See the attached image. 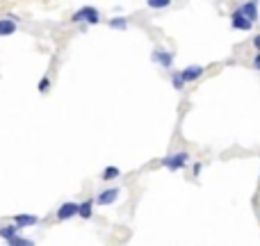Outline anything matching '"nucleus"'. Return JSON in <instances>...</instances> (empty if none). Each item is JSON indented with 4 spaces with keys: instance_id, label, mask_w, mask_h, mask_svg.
<instances>
[{
    "instance_id": "4",
    "label": "nucleus",
    "mask_w": 260,
    "mask_h": 246,
    "mask_svg": "<svg viewBox=\"0 0 260 246\" xmlns=\"http://www.w3.org/2000/svg\"><path fill=\"white\" fill-rule=\"evenodd\" d=\"M237 12L244 14L251 23H256V21L260 19V9H258V0H247V2H242L240 7H237Z\"/></svg>"
},
{
    "instance_id": "9",
    "label": "nucleus",
    "mask_w": 260,
    "mask_h": 246,
    "mask_svg": "<svg viewBox=\"0 0 260 246\" xmlns=\"http://www.w3.org/2000/svg\"><path fill=\"white\" fill-rule=\"evenodd\" d=\"M39 224V217L37 214H16L14 217V226L19 228H30V226H37Z\"/></svg>"
},
{
    "instance_id": "15",
    "label": "nucleus",
    "mask_w": 260,
    "mask_h": 246,
    "mask_svg": "<svg viewBox=\"0 0 260 246\" xmlns=\"http://www.w3.org/2000/svg\"><path fill=\"white\" fill-rule=\"evenodd\" d=\"M187 82L183 80V75H180V71H176V73H171V87L176 89V91H180V89H185Z\"/></svg>"
},
{
    "instance_id": "18",
    "label": "nucleus",
    "mask_w": 260,
    "mask_h": 246,
    "mask_svg": "<svg viewBox=\"0 0 260 246\" xmlns=\"http://www.w3.org/2000/svg\"><path fill=\"white\" fill-rule=\"evenodd\" d=\"M48 89H50V80H48V78H41V80H39V91L46 93Z\"/></svg>"
},
{
    "instance_id": "7",
    "label": "nucleus",
    "mask_w": 260,
    "mask_h": 246,
    "mask_svg": "<svg viewBox=\"0 0 260 246\" xmlns=\"http://www.w3.org/2000/svg\"><path fill=\"white\" fill-rule=\"evenodd\" d=\"M119 194H121L119 187H110V189H103V192L96 196V203H98V205H112L114 201L119 199Z\"/></svg>"
},
{
    "instance_id": "10",
    "label": "nucleus",
    "mask_w": 260,
    "mask_h": 246,
    "mask_svg": "<svg viewBox=\"0 0 260 246\" xmlns=\"http://www.w3.org/2000/svg\"><path fill=\"white\" fill-rule=\"evenodd\" d=\"M78 217H82V219H92L94 217V201L92 199L78 203Z\"/></svg>"
},
{
    "instance_id": "2",
    "label": "nucleus",
    "mask_w": 260,
    "mask_h": 246,
    "mask_svg": "<svg viewBox=\"0 0 260 246\" xmlns=\"http://www.w3.org/2000/svg\"><path fill=\"white\" fill-rule=\"evenodd\" d=\"M187 162H189V155H187L185 151H180V153H173V155L162 157L160 164L165 166V169H169V171H180L183 166H187Z\"/></svg>"
},
{
    "instance_id": "6",
    "label": "nucleus",
    "mask_w": 260,
    "mask_h": 246,
    "mask_svg": "<svg viewBox=\"0 0 260 246\" xmlns=\"http://www.w3.org/2000/svg\"><path fill=\"white\" fill-rule=\"evenodd\" d=\"M73 217H78V203L67 201V203H62L57 207V219L60 221H69V219H73Z\"/></svg>"
},
{
    "instance_id": "14",
    "label": "nucleus",
    "mask_w": 260,
    "mask_h": 246,
    "mask_svg": "<svg viewBox=\"0 0 260 246\" xmlns=\"http://www.w3.org/2000/svg\"><path fill=\"white\" fill-rule=\"evenodd\" d=\"M119 176H121L119 166H105V171H103L100 180H114V178H119Z\"/></svg>"
},
{
    "instance_id": "1",
    "label": "nucleus",
    "mask_w": 260,
    "mask_h": 246,
    "mask_svg": "<svg viewBox=\"0 0 260 246\" xmlns=\"http://www.w3.org/2000/svg\"><path fill=\"white\" fill-rule=\"evenodd\" d=\"M71 21H73V23H89V25H96V23H100V14L96 7L85 5L71 16Z\"/></svg>"
},
{
    "instance_id": "17",
    "label": "nucleus",
    "mask_w": 260,
    "mask_h": 246,
    "mask_svg": "<svg viewBox=\"0 0 260 246\" xmlns=\"http://www.w3.org/2000/svg\"><path fill=\"white\" fill-rule=\"evenodd\" d=\"M9 244H14V246H32L34 242L32 240H25V237H19V235H16V237H14Z\"/></svg>"
},
{
    "instance_id": "16",
    "label": "nucleus",
    "mask_w": 260,
    "mask_h": 246,
    "mask_svg": "<svg viewBox=\"0 0 260 246\" xmlns=\"http://www.w3.org/2000/svg\"><path fill=\"white\" fill-rule=\"evenodd\" d=\"M146 5L151 9H165V7L171 5V0H146Z\"/></svg>"
},
{
    "instance_id": "12",
    "label": "nucleus",
    "mask_w": 260,
    "mask_h": 246,
    "mask_svg": "<svg viewBox=\"0 0 260 246\" xmlns=\"http://www.w3.org/2000/svg\"><path fill=\"white\" fill-rule=\"evenodd\" d=\"M16 235H19V228H16V226H2V228H0V237L7 240V242H12Z\"/></svg>"
},
{
    "instance_id": "11",
    "label": "nucleus",
    "mask_w": 260,
    "mask_h": 246,
    "mask_svg": "<svg viewBox=\"0 0 260 246\" xmlns=\"http://www.w3.org/2000/svg\"><path fill=\"white\" fill-rule=\"evenodd\" d=\"M16 32V21L14 19H0V37H9Z\"/></svg>"
},
{
    "instance_id": "13",
    "label": "nucleus",
    "mask_w": 260,
    "mask_h": 246,
    "mask_svg": "<svg viewBox=\"0 0 260 246\" xmlns=\"http://www.w3.org/2000/svg\"><path fill=\"white\" fill-rule=\"evenodd\" d=\"M110 27H112V30H128V19L114 16V19H110Z\"/></svg>"
},
{
    "instance_id": "19",
    "label": "nucleus",
    "mask_w": 260,
    "mask_h": 246,
    "mask_svg": "<svg viewBox=\"0 0 260 246\" xmlns=\"http://www.w3.org/2000/svg\"><path fill=\"white\" fill-rule=\"evenodd\" d=\"M254 68H256V71H260V50L256 53V57H254Z\"/></svg>"
},
{
    "instance_id": "5",
    "label": "nucleus",
    "mask_w": 260,
    "mask_h": 246,
    "mask_svg": "<svg viewBox=\"0 0 260 246\" xmlns=\"http://www.w3.org/2000/svg\"><path fill=\"white\" fill-rule=\"evenodd\" d=\"M231 27H233V30H242V32H249V30L254 27V23H251L244 14H240L235 9V12L231 14Z\"/></svg>"
},
{
    "instance_id": "20",
    "label": "nucleus",
    "mask_w": 260,
    "mask_h": 246,
    "mask_svg": "<svg viewBox=\"0 0 260 246\" xmlns=\"http://www.w3.org/2000/svg\"><path fill=\"white\" fill-rule=\"evenodd\" d=\"M254 46H256V50H260V34L254 37Z\"/></svg>"
},
{
    "instance_id": "8",
    "label": "nucleus",
    "mask_w": 260,
    "mask_h": 246,
    "mask_svg": "<svg viewBox=\"0 0 260 246\" xmlns=\"http://www.w3.org/2000/svg\"><path fill=\"white\" fill-rule=\"evenodd\" d=\"M206 73V68L199 67V64H192V67H185L183 71H180V75H183V80L185 82H194V80H199L201 75Z\"/></svg>"
},
{
    "instance_id": "3",
    "label": "nucleus",
    "mask_w": 260,
    "mask_h": 246,
    "mask_svg": "<svg viewBox=\"0 0 260 246\" xmlns=\"http://www.w3.org/2000/svg\"><path fill=\"white\" fill-rule=\"evenodd\" d=\"M173 50H153L151 53V62H155V64H160L162 68H171L173 67Z\"/></svg>"
}]
</instances>
